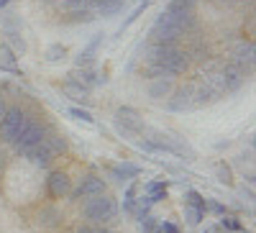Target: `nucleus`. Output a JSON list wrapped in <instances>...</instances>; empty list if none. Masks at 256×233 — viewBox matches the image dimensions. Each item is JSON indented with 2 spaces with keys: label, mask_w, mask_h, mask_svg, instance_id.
Returning a JSON list of instances; mask_svg holds the SVG:
<instances>
[{
  "label": "nucleus",
  "mask_w": 256,
  "mask_h": 233,
  "mask_svg": "<svg viewBox=\"0 0 256 233\" xmlns=\"http://www.w3.org/2000/svg\"><path fill=\"white\" fill-rule=\"evenodd\" d=\"M82 216L90 226H102V223H110L118 216V202L113 195L108 192H100L92 198H84L82 202Z\"/></svg>",
  "instance_id": "nucleus-1"
},
{
  "label": "nucleus",
  "mask_w": 256,
  "mask_h": 233,
  "mask_svg": "<svg viewBox=\"0 0 256 233\" xmlns=\"http://www.w3.org/2000/svg\"><path fill=\"white\" fill-rule=\"evenodd\" d=\"M113 126H116L118 136H123L126 141H136V138H141L144 131H146V123H144V118L138 116V110H136V108H128V105L116 110Z\"/></svg>",
  "instance_id": "nucleus-2"
},
{
  "label": "nucleus",
  "mask_w": 256,
  "mask_h": 233,
  "mask_svg": "<svg viewBox=\"0 0 256 233\" xmlns=\"http://www.w3.org/2000/svg\"><path fill=\"white\" fill-rule=\"evenodd\" d=\"M26 123H28L26 110H20V108H8V110L3 113V118H0V138L13 146L16 138L20 136V131L26 128Z\"/></svg>",
  "instance_id": "nucleus-3"
},
{
  "label": "nucleus",
  "mask_w": 256,
  "mask_h": 233,
  "mask_svg": "<svg viewBox=\"0 0 256 233\" xmlns=\"http://www.w3.org/2000/svg\"><path fill=\"white\" fill-rule=\"evenodd\" d=\"M46 134H49V126H46V123L28 120V123H26V128L20 131V136L16 138L13 149H16L18 154H24V156H26V152H31L34 146H38L41 141L46 138Z\"/></svg>",
  "instance_id": "nucleus-4"
},
{
  "label": "nucleus",
  "mask_w": 256,
  "mask_h": 233,
  "mask_svg": "<svg viewBox=\"0 0 256 233\" xmlns=\"http://www.w3.org/2000/svg\"><path fill=\"white\" fill-rule=\"evenodd\" d=\"M182 36H184V34H182L180 28L169 26V24H164L162 18H156L154 26L148 28V44H156V46H177Z\"/></svg>",
  "instance_id": "nucleus-5"
},
{
  "label": "nucleus",
  "mask_w": 256,
  "mask_h": 233,
  "mask_svg": "<svg viewBox=\"0 0 256 233\" xmlns=\"http://www.w3.org/2000/svg\"><path fill=\"white\" fill-rule=\"evenodd\" d=\"M218 82H220L223 95H226V92H236V90H241V88H244V82H246V72H244L241 67H236V64H226V67H223V72L218 74Z\"/></svg>",
  "instance_id": "nucleus-6"
},
{
  "label": "nucleus",
  "mask_w": 256,
  "mask_h": 233,
  "mask_svg": "<svg viewBox=\"0 0 256 233\" xmlns=\"http://www.w3.org/2000/svg\"><path fill=\"white\" fill-rule=\"evenodd\" d=\"M70 192H72V198H74V200H84V198L100 195V192H105V180H102V177L90 174V177L80 180V184H77L74 190H70Z\"/></svg>",
  "instance_id": "nucleus-7"
},
{
  "label": "nucleus",
  "mask_w": 256,
  "mask_h": 233,
  "mask_svg": "<svg viewBox=\"0 0 256 233\" xmlns=\"http://www.w3.org/2000/svg\"><path fill=\"white\" fill-rule=\"evenodd\" d=\"M70 190H72V182H70L67 172H52V174H49V180H46V192H49L54 200L67 198Z\"/></svg>",
  "instance_id": "nucleus-8"
},
{
  "label": "nucleus",
  "mask_w": 256,
  "mask_h": 233,
  "mask_svg": "<svg viewBox=\"0 0 256 233\" xmlns=\"http://www.w3.org/2000/svg\"><path fill=\"white\" fill-rule=\"evenodd\" d=\"M110 172V180L116 182V184H128V182H134L138 174H141V166H136V164H131V162H123V164H116V166H110L108 169Z\"/></svg>",
  "instance_id": "nucleus-9"
},
{
  "label": "nucleus",
  "mask_w": 256,
  "mask_h": 233,
  "mask_svg": "<svg viewBox=\"0 0 256 233\" xmlns=\"http://www.w3.org/2000/svg\"><path fill=\"white\" fill-rule=\"evenodd\" d=\"M166 108L172 113H184L192 108V88H180V90H172L166 100Z\"/></svg>",
  "instance_id": "nucleus-10"
},
{
  "label": "nucleus",
  "mask_w": 256,
  "mask_h": 233,
  "mask_svg": "<svg viewBox=\"0 0 256 233\" xmlns=\"http://www.w3.org/2000/svg\"><path fill=\"white\" fill-rule=\"evenodd\" d=\"M67 80H74V82H80L82 88H95V84H100V77H98V72L92 70V67H74L70 74H67Z\"/></svg>",
  "instance_id": "nucleus-11"
},
{
  "label": "nucleus",
  "mask_w": 256,
  "mask_h": 233,
  "mask_svg": "<svg viewBox=\"0 0 256 233\" xmlns=\"http://www.w3.org/2000/svg\"><path fill=\"white\" fill-rule=\"evenodd\" d=\"M0 72H10V74L24 77V72H20V67H18V56L8 44H0Z\"/></svg>",
  "instance_id": "nucleus-12"
},
{
  "label": "nucleus",
  "mask_w": 256,
  "mask_h": 233,
  "mask_svg": "<svg viewBox=\"0 0 256 233\" xmlns=\"http://www.w3.org/2000/svg\"><path fill=\"white\" fill-rule=\"evenodd\" d=\"M172 90H174L172 77H156V80H152V88H148V98L159 102V100H164V98L172 95Z\"/></svg>",
  "instance_id": "nucleus-13"
},
{
  "label": "nucleus",
  "mask_w": 256,
  "mask_h": 233,
  "mask_svg": "<svg viewBox=\"0 0 256 233\" xmlns=\"http://www.w3.org/2000/svg\"><path fill=\"white\" fill-rule=\"evenodd\" d=\"M62 92L67 95L70 100H77V102H88L90 100V90L82 88V84L74 82V80H67V77H64V82H62Z\"/></svg>",
  "instance_id": "nucleus-14"
},
{
  "label": "nucleus",
  "mask_w": 256,
  "mask_h": 233,
  "mask_svg": "<svg viewBox=\"0 0 256 233\" xmlns=\"http://www.w3.org/2000/svg\"><path fill=\"white\" fill-rule=\"evenodd\" d=\"M26 159L34 164V166H41V169H46L49 164H52V159H54V154L46 149V144L41 141L38 146H34L31 152H26Z\"/></svg>",
  "instance_id": "nucleus-15"
},
{
  "label": "nucleus",
  "mask_w": 256,
  "mask_h": 233,
  "mask_svg": "<svg viewBox=\"0 0 256 233\" xmlns=\"http://www.w3.org/2000/svg\"><path fill=\"white\" fill-rule=\"evenodd\" d=\"M166 187H169V182L164 180H152V182H146L144 184V195L152 200V205L154 202H159V200H166Z\"/></svg>",
  "instance_id": "nucleus-16"
},
{
  "label": "nucleus",
  "mask_w": 256,
  "mask_h": 233,
  "mask_svg": "<svg viewBox=\"0 0 256 233\" xmlns=\"http://www.w3.org/2000/svg\"><path fill=\"white\" fill-rule=\"evenodd\" d=\"M44 144H46V149L56 156V154H64V152H67V138H64V136H59V134H46V138H44Z\"/></svg>",
  "instance_id": "nucleus-17"
},
{
  "label": "nucleus",
  "mask_w": 256,
  "mask_h": 233,
  "mask_svg": "<svg viewBox=\"0 0 256 233\" xmlns=\"http://www.w3.org/2000/svg\"><path fill=\"white\" fill-rule=\"evenodd\" d=\"M95 18H98V13L92 8H80V10H70L67 13L70 24H92Z\"/></svg>",
  "instance_id": "nucleus-18"
},
{
  "label": "nucleus",
  "mask_w": 256,
  "mask_h": 233,
  "mask_svg": "<svg viewBox=\"0 0 256 233\" xmlns=\"http://www.w3.org/2000/svg\"><path fill=\"white\" fill-rule=\"evenodd\" d=\"M205 198L198 192V190H187V192H184V205H190V208H198V210H205ZM205 213H208V210H205Z\"/></svg>",
  "instance_id": "nucleus-19"
},
{
  "label": "nucleus",
  "mask_w": 256,
  "mask_h": 233,
  "mask_svg": "<svg viewBox=\"0 0 256 233\" xmlns=\"http://www.w3.org/2000/svg\"><path fill=\"white\" fill-rule=\"evenodd\" d=\"M136 220H138L141 233H154L156 230V218L152 213H141V216H136Z\"/></svg>",
  "instance_id": "nucleus-20"
},
{
  "label": "nucleus",
  "mask_w": 256,
  "mask_h": 233,
  "mask_svg": "<svg viewBox=\"0 0 256 233\" xmlns=\"http://www.w3.org/2000/svg\"><path fill=\"white\" fill-rule=\"evenodd\" d=\"M202 218H205V210H198V208H190V205H184V220H187L190 226H198V223H202Z\"/></svg>",
  "instance_id": "nucleus-21"
},
{
  "label": "nucleus",
  "mask_w": 256,
  "mask_h": 233,
  "mask_svg": "<svg viewBox=\"0 0 256 233\" xmlns=\"http://www.w3.org/2000/svg\"><path fill=\"white\" fill-rule=\"evenodd\" d=\"M64 56H67V46H62V44H54V46H49L46 49V62H62Z\"/></svg>",
  "instance_id": "nucleus-22"
},
{
  "label": "nucleus",
  "mask_w": 256,
  "mask_h": 233,
  "mask_svg": "<svg viewBox=\"0 0 256 233\" xmlns=\"http://www.w3.org/2000/svg\"><path fill=\"white\" fill-rule=\"evenodd\" d=\"M95 64V54L88 52V49H82L77 56H74V67H92Z\"/></svg>",
  "instance_id": "nucleus-23"
},
{
  "label": "nucleus",
  "mask_w": 256,
  "mask_h": 233,
  "mask_svg": "<svg viewBox=\"0 0 256 233\" xmlns=\"http://www.w3.org/2000/svg\"><path fill=\"white\" fill-rule=\"evenodd\" d=\"M70 116L82 120V123H95V118H92V113L88 108H77V105H74V108H70Z\"/></svg>",
  "instance_id": "nucleus-24"
},
{
  "label": "nucleus",
  "mask_w": 256,
  "mask_h": 233,
  "mask_svg": "<svg viewBox=\"0 0 256 233\" xmlns=\"http://www.w3.org/2000/svg\"><path fill=\"white\" fill-rule=\"evenodd\" d=\"M220 226H223L226 230H236V233H244V226H241V220H238V218H233V216H223Z\"/></svg>",
  "instance_id": "nucleus-25"
},
{
  "label": "nucleus",
  "mask_w": 256,
  "mask_h": 233,
  "mask_svg": "<svg viewBox=\"0 0 256 233\" xmlns=\"http://www.w3.org/2000/svg\"><path fill=\"white\" fill-rule=\"evenodd\" d=\"M216 174H218V180L223 182V184H233V174H230V166H226L223 162L216 166Z\"/></svg>",
  "instance_id": "nucleus-26"
},
{
  "label": "nucleus",
  "mask_w": 256,
  "mask_h": 233,
  "mask_svg": "<svg viewBox=\"0 0 256 233\" xmlns=\"http://www.w3.org/2000/svg\"><path fill=\"white\" fill-rule=\"evenodd\" d=\"M120 8H123V3H113V6H100V8L95 10V13H98V16H102V18H110V16H116V13H118Z\"/></svg>",
  "instance_id": "nucleus-27"
},
{
  "label": "nucleus",
  "mask_w": 256,
  "mask_h": 233,
  "mask_svg": "<svg viewBox=\"0 0 256 233\" xmlns=\"http://www.w3.org/2000/svg\"><path fill=\"white\" fill-rule=\"evenodd\" d=\"M56 218H59V213H56L54 208H49V210H44V213H41V223H44V226H54Z\"/></svg>",
  "instance_id": "nucleus-28"
},
{
  "label": "nucleus",
  "mask_w": 256,
  "mask_h": 233,
  "mask_svg": "<svg viewBox=\"0 0 256 233\" xmlns=\"http://www.w3.org/2000/svg\"><path fill=\"white\" fill-rule=\"evenodd\" d=\"M8 36H10V44H13V46H16L18 52H26V41H24V38H20V34H16V31H10ZM16 49H13V52H16Z\"/></svg>",
  "instance_id": "nucleus-29"
},
{
  "label": "nucleus",
  "mask_w": 256,
  "mask_h": 233,
  "mask_svg": "<svg viewBox=\"0 0 256 233\" xmlns=\"http://www.w3.org/2000/svg\"><path fill=\"white\" fill-rule=\"evenodd\" d=\"M136 210H138L136 198H134V200H128V198L123 200V213H126V216H131V218H134V216H136Z\"/></svg>",
  "instance_id": "nucleus-30"
},
{
  "label": "nucleus",
  "mask_w": 256,
  "mask_h": 233,
  "mask_svg": "<svg viewBox=\"0 0 256 233\" xmlns=\"http://www.w3.org/2000/svg\"><path fill=\"white\" fill-rule=\"evenodd\" d=\"M156 230H159V233H180V228H177L174 223H169V220L156 223Z\"/></svg>",
  "instance_id": "nucleus-31"
},
{
  "label": "nucleus",
  "mask_w": 256,
  "mask_h": 233,
  "mask_svg": "<svg viewBox=\"0 0 256 233\" xmlns=\"http://www.w3.org/2000/svg\"><path fill=\"white\" fill-rule=\"evenodd\" d=\"M205 210H212V213H218V216H226V208L220 202H216V200H208L205 202Z\"/></svg>",
  "instance_id": "nucleus-32"
},
{
  "label": "nucleus",
  "mask_w": 256,
  "mask_h": 233,
  "mask_svg": "<svg viewBox=\"0 0 256 233\" xmlns=\"http://www.w3.org/2000/svg\"><path fill=\"white\" fill-rule=\"evenodd\" d=\"M169 6H177V8H187V10H195L198 0H172Z\"/></svg>",
  "instance_id": "nucleus-33"
},
{
  "label": "nucleus",
  "mask_w": 256,
  "mask_h": 233,
  "mask_svg": "<svg viewBox=\"0 0 256 233\" xmlns=\"http://www.w3.org/2000/svg\"><path fill=\"white\" fill-rule=\"evenodd\" d=\"M113 3H126V0H95V8H100V6H113Z\"/></svg>",
  "instance_id": "nucleus-34"
},
{
  "label": "nucleus",
  "mask_w": 256,
  "mask_h": 233,
  "mask_svg": "<svg viewBox=\"0 0 256 233\" xmlns=\"http://www.w3.org/2000/svg\"><path fill=\"white\" fill-rule=\"evenodd\" d=\"M6 110H8V108H6V100H3V95H0V118H3Z\"/></svg>",
  "instance_id": "nucleus-35"
},
{
  "label": "nucleus",
  "mask_w": 256,
  "mask_h": 233,
  "mask_svg": "<svg viewBox=\"0 0 256 233\" xmlns=\"http://www.w3.org/2000/svg\"><path fill=\"white\" fill-rule=\"evenodd\" d=\"M8 3H10V0H0V10H3V8H6Z\"/></svg>",
  "instance_id": "nucleus-36"
}]
</instances>
